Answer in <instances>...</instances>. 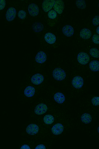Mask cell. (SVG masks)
Listing matches in <instances>:
<instances>
[{
    "instance_id": "1",
    "label": "cell",
    "mask_w": 99,
    "mask_h": 149,
    "mask_svg": "<svg viewBox=\"0 0 99 149\" xmlns=\"http://www.w3.org/2000/svg\"><path fill=\"white\" fill-rule=\"evenodd\" d=\"M54 78L59 81H63L66 77L65 71L60 68H57L54 70L52 73Z\"/></svg>"
},
{
    "instance_id": "2",
    "label": "cell",
    "mask_w": 99,
    "mask_h": 149,
    "mask_svg": "<svg viewBox=\"0 0 99 149\" xmlns=\"http://www.w3.org/2000/svg\"><path fill=\"white\" fill-rule=\"evenodd\" d=\"M77 59L80 64L86 65L89 62L90 57L87 53L85 52H80L77 55Z\"/></svg>"
},
{
    "instance_id": "3",
    "label": "cell",
    "mask_w": 99,
    "mask_h": 149,
    "mask_svg": "<svg viewBox=\"0 0 99 149\" xmlns=\"http://www.w3.org/2000/svg\"><path fill=\"white\" fill-rule=\"evenodd\" d=\"M28 11L30 16L34 17L38 16L39 13V9L37 4L31 3L28 6Z\"/></svg>"
},
{
    "instance_id": "4",
    "label": "cell",
    "mask_w": 99,
    "mask_h": 149,
    "mask_svg": "<svg viewBox=\"0 0 99 149\" xmlns=\"http://www.w3.org/2000/svg\"><path fill=\"white\" fill-rule=\"evenodd\" d=\"M55 0H44L42 3V8L44 11L47 12L51 10L54 5Z\"/></svg>"
},
{
    "instance_id": "5",
    "label": "cell",
    "mask_w": 99,
    "mask_h": 149,
    "mask_svg": "<svg viewBox=\"0 0 99 149\" xmlns=\"http://www.w3.org/2000/svg\"><path fill=\"white\" fill-rule=\"evenodd\" d=\"M48 110L47 105L43 103H40L36 106L34 109V112L37 115H42L45 113Z\"/></svg>"
},
{
    "instance_id": "6",
    "label": "cell",
    "mask_w": 99,
    "mask_h": 149,
    "mask_svg": "<svg viewBox=\"0 0 99 149\" xmlns=\"http://www.w3.org/2000/svg\"><path fill=\"white\" fill-rule=\"evenodd\" d=\"M17 15L16 9L13 7H10L8 9L5 15L6 20L8 22H11L15 18Z\"/></svg>"
},
{
    "instance_id": "7",
    "label": "cell",
    "mask_w": 99,
    "mask_h": 149,
    "mask_svg": "<svg viewBox=\"0 0 99 149\" xmlns=\"http://www.w3.org/2000/svg\"><path fill=\"white\" fill-rule=\"evenodd\" d=\"M72 85L76 89H80L84 85V80L82 77L76 76L73 78L72 81Z\"/></svg>"
},
{
    "instance_id": "8",
    "label": "cell",
    "mask_w": 99,
    "mask_h": 149,
    "mask_svg": "<svg viewBox=\"0 0 99 149\" xmlns=\"http://www.w3.org/2000/svg\"><path fill=\"white\" fill-rule=\"evenodd\" d=\"M44 79V77L43 75L39 73H37L32 77L31 81L34 85H38L43 82Z\"/></svg>"
},
{
    "instance_id": "9",
    "label": "cell",
    "mask_w": 99,
    "mask_h": 149,
    "mask_svg": "<svg viewBox=\"0 0 99 149\" xmlns=\"http://www.w3.org/2000/svg\"><path fill=\"white\" fill-rule=\"evenodd\" d=\"M26 131L29 135H35L37 134L39 131V127L37 125L31 124H29L27 127Z\"/></svg>"
},
{
    "instance_id": "10",
    "label": "cell",
    "mask_w": 99,
    "mask_h": 149,
    "mask_svg": "<svg viewBox=\"0 0 99 149\" xmlns=\"http://www.w3.org/2000/svg\"><path fill=\"white\" fill-rule=\"evenodd\" d=\"M53 8L58 14H62L64 8V2L62 0L56 1Z\"/></svg>"
},
{
    "instance_id": "11",
    "label": "cell",
    "mask_w": 99,
    "mask_h": 149,
    "mask_svg": "<svg viewBox=\"0 0 99 149\" xmlns=\"http://www.w3.org/2000/svg\"><path fill=\"white\" fill-rule=\"evenodd\" d=\"M62 33L66 36L70 37L74 35V30L72 26L69 25H66L62 28Z\"/></svg>"
},
{
    "instance_id": "12",
    "label": "cell",
    "mask_w": 99,
    "mask_h": 149,
    "mask_svg": "<svg viewBox=\"0 0 99 149\" xmlns=\"http://www.w3.org/2000/svg\"><path fill=\"white\" fill-rule=\"evenodd\" d=\"M64 129L63 125L58 123L54 125L52 128V132L55 135H60L63 132Z\"/></svg>"
},
{
    "instance_id": "13",
    "label": "cell",
    "mask_w": 99,
    "mask_h": 149,
    "mask_svg": "<svg viewBox=\"0 0 99 149\" xmlns=\"http://www.w3.org/2000/svg\"><path fill=\"white\" fill-rule=\"evenodd\" d=\"M47 56L44 51H41L38 52L35 56V61L37 63L43 64L46 61Z\"/></svg>"
},
{
    "instance_id": "14",
    "label": "cell",
    "mask_w": 99,
    "mask_h": 149,
    "mask_svg": "<svg viewBox=\"0 0 99 149\" xmlns=\"http://www.w3.org/2000/svg\"><path fill=\"white\" fill-rule=\"evenodd\" d=\"M92 35L91 31L87 28H84L81 30L80 36L81 38L84 40H88L91 37Z\"/></svg>"
},
{
    "instance_id": "15",
    "label": "cell",
    "mask_w": 99,
    "mask_h": 149,
    "mask_svg": "<svg viewBox=\"0 0 99 149\" xmlns=\"http://www.w3.org/2000/svg\"><path fill=\"white\" fill-rule=\"evenodd\" d=\"M44 39L46 42L49 44H53L56 40V37L54 34L51 33H47L45 34Z\"/></svg>"
},
{
    "instance_id": "16",
    "label": "cell",
    "mask_w": 99,
    "mask_h": 149,
    "mask_svg": "<svg viewBox=\"0 0 99 149\" xmlns=\"http://www.w3.org/2000/svg\"><path fill=\"white\" fill-rule=\"evenodd\" d=\"M54 98L56 102L58 104L63 103L66 100V98L64 94L61 92H58L54 96Z\"/></svg>"
},
{
    "instance_id": "17",
    "label": "cell",
    "mask_w": 99,
    "mask_h": 149,
    "mask_svg": "<svg viewBox=\"0 0 99 149\" xmlns=\"http://www.w3.org/2000/svg\"><path fill=\"white\" fill-rule=\"evenodd\" d=\"M35 89L33 86H29L25 88L24 92L25 96L28 98H31L34 96Z\"/></svg>"
},
{
    "instance_id": "18",
    "label": "cell",
    "mask_w": 99,
    "mask_h": 149,
    "mask_svg": "<svg viewBox=\"0 0 99 149\" xmlns=\"http://www.w3.org/2000/svg\"><path fill=\"white\" fill-rule=\"evenodd\" d=\"M32 28L34 32L39 33L43 31L44 28V26L41 23L36 22L32 25Z\"/></svg>"
},
{
    "instance_id": "19",
    "label": "cell",
    "mask_w": 99,
    "mask_h": 149,
    "mask_svg": "<svg viewBox=\"0 0 99 149\" xmlns=\"http://www.w3.org/2000/svg\"><path fill=\"white\" fill-rule=\"evenodd\" d=\"M90 69L94 72L99 71V61L94 60L90 62L89 64Z\"/></svg>"
},
{
    "instance_id": "20",
    "label": "cell",
    "mask_w": 99,
    "mask_h": 149,
    "mask_svg": "<svg viewBox=\"0 0 99 149\" xmlns=\"http://www.w3.org/2000/svg\"><path fill=\"white\" fill-rule=\"evenodd\" d=\"M81 119L82 122L84 123L88 124L91 122L92 118L91 115L90 114L85 113L81 116Z\"/></svg>"
},
{
    "instance_id": "21",
    "label": "cell",
    "mask_w": 99,
    "mask_h": 149,
    "mask_svg": "<svg viewBox=\"0 0 99 149\" xmlns=\"http://www.w3.org/2000/svg\"><path fill=\"white\" fill-rule=\"evenodd\" d=\"M55 118L53 116L48 114L45 116L43 118V121L45 124L51 125L54 122Z\"/></svg>"
},
{
    "instance_id": "22",
    "label": "cell",
    "mask_w": 99,
    "mask_h": 149,
    "mask_svg": "<svg viewBox=\"0 0 99 149\" xmlns=\"http://www.w3.org/2000/svg\"><path fill=\"white\" fill-rule=\"evenodd\" d=\"M77 7L81 9H84L86 7V4L84 0H77L76 1Z\"/></svg>"
},
{
    "instance_id": "23",
    "label": "cell",
    "mask_w": 99,
    "mask_h": 149,
    "mask_svg": "<svg viewBox=\"0 0 99 149\" xmlns=\"http://www.w3.org/2000/svg\"><path fill=\"white\" fill-rule=\"evenodd\" d=\"M89 53L92 57L95 58L99 57V51L96 48H92L90 49Z\"/></svg>"
},
{
    "instance_id": "24",
    "label": "cell",
    "mask_w": 99,
    "mask_h": 149,
    "mask_svg": "<svg viewBox=\"0 0 99 149\" xmlns=\"http://www.w3.org/2000/svg\"><path fill=\"white\" fill-rule=\"evenodd\" d=\"M18 16L19 19L24 20L26 17L27 13L24 10H20L18 13Z\"/></svg>"
},
{
    "instance_id": "25",
    "label": "cell",
    "mask_w": 99,
    "mask_h": 149,
    "mask_svg": "<svg viewBox=\"0 0 99 149\" xmlns=\"http://www.w3.org/2000/svg\"><path fill=\"white\" fill-rule=\"evenodd\" d=\"M48 16L50 19H55L57 17V13L55 10H51L48 12Z\"/></svg>"
},
{
    "instance_id": "26",
    "label": "cell",
    "mask_w": 99,
    "mask_h": 149,
    "mask_svg": "<svg viewBox=\"0 0 99 149\" xmlns=\"http://www.w3.org/2000/svg\"><path fill=\"white\" fill-rule=\"evenodd\" d=\"M91 102L92 104L94 106H98L99 105V97H93L92 99Z\"/></svg>"
},
{
    "instance_id": "27",
    "label": "cell",
    "mask_w": 99,
    "mask_h": 149,
    "mask_svg": "<svg viewBox=\"0 0 99 149\" xmlns=\"http://www.w3.org/2000/svg\"><path fill=\"white\" fill-rule=\"evenodd\" d=\"M92 23L94 26L99 25V16H96L94 17L92 19Z\"/></svg>"
},
{
    "instance_id": "28",
    "label": "cell",
    "mask_w": 99,
    "mask_h": 149,
    "mask_svg": "<svg viewBox=\"0 0 99 149\" xmlns=\"http://www.w3.org/2000/svg\"><path fill=\"white\" fill-rule=\"evenodd\" d=\"M92 41L96 44H99V35L97 34H94L92 36Z\"/></svg>"
},
{
    "instance_id": "29",
    "label": "cell",
    "mask_w": 99,
    "mask_h": 149,
    "mask_svg": "<svg viewBox=\"0 0 99 149\" xmlns=\"http://www.w3.org/2000/svg\"><path fill=\"white\" fill-rule=\"evenodd\" d=\"M6 1L5 0H1L0 1V10L4 9L6 6Z\"/></svg>"
},
{
    "instance_id": "30",
    "label": "cell",
    "mask_w": 99,
    "mask_h": 149,
    "mask_svg": "<svg viewBox=\"0 0 99 149\" xmlns=\"http://www.w3.org/2000/svg\"><path fill=\"white\" fill-rule=\"evenodd\" d=\"M46 148L44 144H40L35 148V149H46Z\"/></svg>"
},
{
    "instance_id": "31",
    "label": "cell",
    "mask_w": 99,
    "mask_h": 149,
    "mask_svg": "<svg viewBox=\"0 0 99 149\" xmlns=\"http://www.w3.org/2000/svg\"><path fill=\"white\" fill-rule=\"evenodd\" d=\"M21 149H31L29 146L27 144H24L21 147Z\"/></svg>"
},
{
    "instance_id": "32",
    "label": "cell",
    "mask_w": 99,
    "mask_h": 149,
    "mask_svg": "<svg viewBox=\"0 0 99 149\" xmlns=\"http://www.w3.org/2000/svg\"><path fill=\"white\" fill-rule=\"evenodd\" d=\"M96 32L98 35H99V26L97 28L96 30Z\"/></svg>"
},
{
    "instance_id": "33",
    "label": "cell",
    "mask_w": 99,
    "mask_h": 149,
    "mask_svg": "<svg viewBox=\"0 0 99 149\" xmlns=\"http://www.w3.org/2000/svg\"><path fill=\"white\" fill-rule=\"evenodd\" d=\"M98 133H99V126L98 127Z\"/></svg>"
},
{
    "instance_id": "34",
    "label": "cell",
    "mask_w": 99,
    "mask_h": 149,
    "mask_svg": "<svg viewBox=\"0 0 99 149\" xmlns=\"http://www.w3.org/2000/svg\"><path fill=\"white\" fill-rule=\"evenodd\" d=\"M98 7L99 8V3H98Z\"/></svg>"
}]
</instances>
